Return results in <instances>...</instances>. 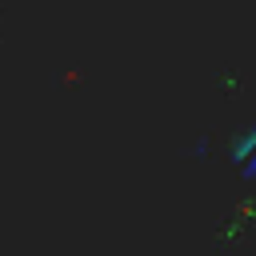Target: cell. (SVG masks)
Wrapping results in <instances>:
<instances>
[{
    "label": "cell",
    "instance_id": "1",
    "mask_svg": "<svg viewBox=\"0 0 256 256\" xmlns=\"http://www.w3.org/2000/svg\"><path fill=\"white\" fill-rule=\"evenodd\" d=\"M232 156H236V168H244V172L256 176V128H244L232 140Z\"/></svg>",
    "mask_w": 256,
    "mask_h": 256
}]
</instances>
